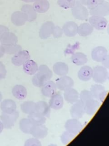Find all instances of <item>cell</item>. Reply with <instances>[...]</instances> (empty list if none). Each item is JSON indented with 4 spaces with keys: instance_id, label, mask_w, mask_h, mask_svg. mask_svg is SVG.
Listing matches in <instances>:
<instances>
[{
    "instance_id": "cell-28",
    "label": "cell",
    "mask_w": 109,
    "mask_h": 146,
    "mask_svg": "<svg viewBox=\"0 0 109 146\" xmlns=\"http://www.w3.org/2000/svg\"><path fill=\"white\" fill-rule=\"evenodd\" d=\"M32 6L36 13H44L49 9L50 4L48 0H37L33 2Z\"/></svg>"
},
{
    "instance_id": "cell-24",
    "label": "cell",
    "mask_w": 109,
    "mask_h": 146,
    "mask_svg": "<svg viewBox=\"0 0 109 146\" xmlns=\"http://www.w3.org/2000/svg\"><path fill=\"white\" fill-rule=\"evenodd\" d=\"M53 71L55 74L60 76L66 75L69 72V67L64 62H58L53 66Z\"/></svg>"
},
{
    "instance_id": "cell-43",
    "label": "cell",
    "mask_w": 109,
    "mask_h": 146,
    "mask_svg": "<svg viewBox=\"0 0 109 146\" xmlns=\"http://www.w3.org/2000/svg\"><path fill=\"white\" fill-rule=\"evenodd\" d=\"M10 31L9 29L5 26L3 25H0V39L1 36L6 32Z\"/></svg>"
},
{
    "instance_id": "cell-14",
    "label": "cell",
    "mask_w": 109,
    "mask_h": 146,
    "mask_svg": "<svg viewBox=\"0 0 109 146\" xmlns=\"http://www.w3.org/2000/svg\"><path fill=\"white\" fill-rule=\"evenodd\" d=\"M51 108L55 110H58L62 108L64 105V98L61 94L56 92L50 98L48 103Z\"/></svg>"
},
{
    "instance_id": "cell-23",
    "label": "cell",
    "mask_w": 109,
    "mask_h": 146,
    "mask_svg": "<svg viewBox=\"0 0 109 146\" xmlns=\"http://www.w3.org/2000/svg\"><path fill=\"white\" fill-rule=\"evenodd\" d=\"M64 98L68 103L73 104L79 100V93L72 87L64 91Z\"/></svg>"
},
{
    "instance_id": "cell-13",
    "label": "cell",
    "mask_w": 109,
    "mask_h": 146,
    "mask_svg": "<svg viewBox=\"0 0 109 146\" xmlns=\"http://www.w3.org/2000/svg\"><path fill=\"white\" fill-rule=\"evenodd\" d=\"M27 15L22 11H14L11 15V21L16 26H22L27 21Z\"/></svg>"
},
{
    "instance_id": "cell-26",
    "label": "cell",
    "mask_w": 109,
    "mask_h": 146,
    "mask_svg": "<svg viewBox=\"0 0 109 146\" xmlns=\"http://www.w3.org/2000/svg\"><path fill=\"white\" fill-rule=\"evenodd\" d=\"M0 42L2 45L16 44L18 42V37L14 33L8 31L1 36Z\"/></svg>"
},
{
    "instance_id": "cell-49",
    "label": "cell",
    "mask_w": 109,
    "mask_h": 146,
    "mask_svg": "<svg viewBox=\"0 0 109 146\" xmlns=\"http://www.w3.org/2000/svg\"><path fill=\"white\" fill-rule=\"evenodd\" d=\"M2 98H3V96H2V95L1 94V92H0V103L2 102Z\"/></svg>"
},
{
    "instance_id": "cell-27",
    "label": "cell",
    "mask_w": 109,
    "mask_h": 146,
    "mask_svg": "<svg viewBox=\"0 0 109 146\" xmlns=\"http://www.w3.org/2000/svg\"><path fill=\"white\" fill-rule=\"evenodd\" d=\"M12 94L15 98L19 100H23L26 98L27 91L23 85L16 84L12 89Z\"/></svg>"
},
{
    "instance_id": "cell-40",
    "label": "cell",
    "mask_w": 109,
    "mask_h": 146,
    "mask_svg": "<svg viewBox=\"0 0 109 146\" xmlns=\"http://www.w3.org/2000/svg\"><path fill=\"white\" fill-rule=\"evenodd\" d=\"M63 34V31L61 28H60L58 26H54L52 34L53 35V37L55 38H60Z\"/></svg>"
},
{
    "instance_id": "cell-11",
    "label": "cell",
    "mask_w": 109,
    "mask_h": 146,
    "mask_svg": "<svg viewBox=\"0 0 109 146\" xmlns=\"http://www.w3.org/2000/svg\"><path fill=\"white\" fill-rule=\"evenodd\" d=\"M65 128L66 131L76 135L82 129V125L78 119L72 118L68 119L66 121Z\"/></svg>"
},
{
    "instance_id": "cell-34",
    "label": "cell",
    "mask_w": 109,
    "mask_h": 146,
    "mask_svg": "<svg viewBox=\"0 0 109 146\" xmlns=\"http://www.w3.org/2000/svg\"><path fill=\"white\" fill-rule=\"evenodd\" d=\"M28 118L34 125L44 124L46 121V117L36 112L28 115Z\"/></svg>"
},
{
    "instance_id": "cell-39",
    "label": "cell",
    "mask_w": 109,
    "mask_h": 146,
    "mask_svg": "<svg viewBox=\"0 0 109 146\" xmlns=\"http://www.w3.org/2000/svg\"><path fill=\"white\" fill-rule=\"evenodd\" d=\"M24 146H42L40 140L36 138H30L24 143Z\"/></svg>"
},
{
    "instance_id": "cell-32",
    "label": "cell",
    "mask_w": 109,
    "mask_h": 146,
    "mask_svg": "<svg viewBox=\"0 0 109 146\" xmlns=\"http://www.w3.org/2000/svg\"><path fill=\"white\" fill-rule=\"evenodd\" d=\"M33 124L31 121L27 118H23L19 121V128L22 132L25 133H30Z\"/></svg>"
},
{
    "instance_id": "cell-47",
    "label": "cell",
    "mask_w": 109,
    "mask_h": 146,
    "mask_svg": "<svg viewBox=\"0 0 109 146\" xmlns=\"http://www.w3.org/2000/svg\"><path fill=\"white\" fill-rule=\"evenodd\" d=\"M82 5H87V0H78Z\"/></svg>"
},
{
    "instance_id": "cell-36",
    "label": "cell",
    "mask_w": 109,
    "mask_h": 146,
    "mask_svg": "<svg viewBox=\"0 0 109 146\" xmlns=\"http://www.w3.org/2000/svg\"><path fill=\"white\" fill-rule=\"evenodd\" d=\"M75 135L66 131L64 132L60 136V140L61 143L64 145H66L70 141H71L75 137Z\"/></svg>"
},
{
    "instance_id": "cell-35",
    "label": "cell",
    "mask_w": 109,
    "mask_h": 146,
    "mask_svg": "<svg viewBox=\"0 0 109 146\" xmlns=\"http://www.w3.org/2000/svg\"><path fill=\"white\" fill-rule=\"evenodd\" d=\"M1 45L3 48L5 54L6 53L10 55H14L18 52L19 51L22 50V47L17 43L8 45Z\"/></svg>"
},
{
    "instance_id": "cell-41",
    "label": "cell",
    "mask_w": 109,
    "mask_h": 146,
    "mask_svg": "<svg viewBox=\"0 0 109 146\" xmlns=\"http://www.w3.org/2000/svg\"><path fill=\"white\" fill-rule=\"evenodd\" d=\"M103 1H104V0H87V6L88 9L90 10Z\"/></svg>"
},
{
    "instance_id": "cell-45",
    "label": "cell",
    "mask_w": 109,
    "mask_h": 146,
    "mask_svg": "<svg viewBox=\"0 0 109 146\" xmlns=\"http://www.w3.org/2000/svg\"><path fill=\"white\" fill-rule=\"evenodd\" d=\"M5 54V51L2 45H0V58H1Z\"/></svg>"
},
{
    "instance_id": "cell-19",
    "label": "cell",
    "mask_w": 109,
    "mask_h": 146,
    "mask_svg": "<svg viewBox=\"0 0 109 146\" xmlns=\"http://www.w3.org/2000/svg\"><path fill=\"white\" fill-rule=\"evenodd\" d=\"M100 106L99 102L95 99H90L84 103L85 111L89 115H93Z\"/></svg>"
},
{
    "instance_id": "cell-17",
    "label": "cell",
    "mask_w": 109,
    "mask_h": 146,
    "mask_svg": "<svg viewBox=\"0 0 109 146\" xmlns=\"http://www.w3.org/2000/svg\"><path fill=\"white\" fill-rule=\"evenodd\" d=\"M77 24L73 21L66 22L62 26L63 33L68 37H73L76 35L78 31Z\"/></svg>"
},
{
    "instance_id": "cell-10",
    "label": "cell",
    "mask_w": 109,
    "mask_h": 146,
    "mask_svg": "<svg viewBox=\"0 0 109 146\" xmlns=\"http://www.w3.org/2000/svg\"><path fill=\"white\" fill-rule=\"evenodd\" d=\"M30 59V54L29 52L25 50H22L14 55L11 58V62L15 66H20Z\"/></svg>"
},
{
    "instance_id": "cell-4",
    "label": "cell",
    "mask_w": 109,
    "mask_h": 146,
    "mask_svg": "<svg viewBox=\"0 0 109 146\" xmlns=\"http://www.w3.org/2000/svg\"><path fill=\"white\" fill-rule=\"evenodd\" d=\"M18 117L19 112L16 111L11 113L2 112L1 115V121L2 123L4 128L9 129L14 125Z\"/></svg>"
},
{
    "instance_id": "cell-25",
    "label": "cell",
    "mask_w": 109,
    "mask_h": 146,
    "mask_svg": "<svg viewBox=\"0 0 109 146\" xmlns=\"http://www.w3.org/2000/svg\"><path fill=\"white\" fill-rule=\"evenodd\" d=\"M39 66L36 62L32 59H28L23 64V70L25 73L30 75H33L36 73Z\"/></svg>"
},
{
    "instance_id": "cell-8",
    "label": "cell",
    "mask_w": 109,
    "mask_h": 146,
    "mask_svg": "<svg viewBox=\"0 0 109 146\" xmlns=\"http://www.w3.org/2000/svg\"><path fill=\"white\" fill-rule=\"evenodd\" d=\"M85 113L84 103L80 100L73 103L70 110V115L74 119H78L81 118Z\"/></svg>"
},
{
    "instance_id": "cell-30",
    "label": "cell",
    "mask_w": 109,
    "mask_h": 146,
    "mask_svg": "<svg viewBox=\"0 0 109 146\" xmlns=\"http://www.w3.org/2000/svg\"><path fill=\"white\" fill-rule=\"evenodd\" d=\"M71 60L76 65L82 66L86 63L88 59L86 54L81 52H77L72 54Z\"/></svg>"
},
{
    "instance_id": "cell-50",
    "label": "cell",
    "mask_w": 109,
    "mask_h": 146,
    "mask_svg": "<svg viewBox=\"0 0 109 146\" xmlns=\"http://www.w3.org/2000/svg\"><path fill=\"white\" fill-rule=\"evenodd\" d=\"M48 146H57L56 144H51L49 145H48Z\"/></svg>"
},
{
    "instance_id": "cell-37",
    "label": "cell",
    "mask_w": 109,
    "mask_h": 146,
    "mask_svg": "<svg viewBox=\"0 0 109 146\" xmlns=\"http://www.w3.org/2000/svg\"><path fill=\"white\" fill-rule=\"evenodd\" d=\"M76 0H57L58 5L64 9H68L73 7Z\"/></svg>"
},
{
    "instance_id": "cell-20",
    "label": "cell",
    "mask_w": 109,
    "mask_h": 146,
    "mask_svg": "<svg viewBox=\"0 0 109 146\" xmlns=\"http://www.w3.org/2000/svg\"><path fill=\"white\" fill-rule=\"evenodd\" d=\"M1 110L2 112L11 113L16 111V103L12 99H6L1 102Z\"/></svg>"
},
{
    "instance_id": "cell-44",
    "label": "cell",
    "mask_w": 109,
    "mask_h": 146,
    "mask_svg": "<svg viewBox=\"0 0 109 146\" xmlns=\"http://www.w3.org/2000/svg\"><path fill=\"white\" fill-rule=\"evenodd\" d=\"M102 63V65L103 67H104L106 68H108L109 67V56L107 55L106 58L101 62Z\"/></svg>"
},
{
    "instance_id": "cell-2",
    "label": "cell",
    "mask_w": 109,
    "mask_h": 146,
    "mask_svg": "<svg viewBox=\"0 0 109 146\" xmlns=\"http://www.w3.org/2000/svg\"><path fill=\"white\" fill-rule=\"evenodd\" d=\"M73 16L77 19L80 21H85L88 18L89 11L78 0L76 1L75 4L71 8Z\"/></svg>"
},
{
    "instance_id": "cell-12",
    "label": "cell",
    "mask_w": 109,
    "mask_h": 146,
    "mask_svg": "<svg viewBox=\"0 0 109 146\" xmlns=\"http://www.w3.org/2000/svg\"><path fill=\"white\" fill-rule=\"evenodd\" d=\"M30 134L37 139H43L48 135V128L44 124L33 125Z\"/></svg>"
},
{
    "instance_id": "cell-6",
    "label": "cell",
    "mask_w": 109,
    "mask_h": 146,
    "mask_svg": "<svg viewBox=\"0 0 109 146\" xmlns=\"http://www.w3.org/2000/svg\"><path fill=\"white\" fill-rule=\"evenodd\" d=\"M90 91L92 94L93 98L98 99L101 102L104 101L107 94L104 87L100 84H96L91 86Z\"/></svg>"
},
{
    "instance_id": "cell-3",
    "label": "cell",
    "mask_w": 109,
    "mask_h": 146,
    "mask_svg": "<svg viewBox=\"0 0 109 146\" xmlns=\"http://www.w3.org/2000/svg\"><path fill=\"white\" fill-rule=\"evenodd\" d=\"M108 76L107 70L103 66H97L93 68L92 79L95 83L102 84L107 80Z\"/></svg>"
},
{
    "instance_id": "cell-7",
    "label": "cell",
    "mask_w": 109,
    "mask_h": 146,
    "mask_svg": "<svg viewBox=\"0 0 109 146\" xmlns=\"http://www.w3.org/2000/svg\"><path fill=\"white\" fill-rule=\"evenodd\" d=\"M89 23L96 30H102L106 27L108 21L104 17L91 15L89 18Z\"/></svg>"
},
{
    "instance_id": "cell-42",
    "label": "cell",
    "mask_w": 109,
    "mask_h": 146,
    "mask_svg": "<svg viewBox=\"0 0 109 146\" xmlns=\"http://www.w3.org/2000/svg\"><path fill=\"white\" fill-rule=\"evenodd\" d=\"M7 70L4 64L0 61V79H3L6 78Z\"/></svg>"
},
{
    "instance_id": "cell-16",
    "label": "cell",
    "mask_w": 109,
    "mask_h": 146,
    "mask_svg": "<svg viewBox=\"0 0 109 146\" xmlns=\"http://www.w3.org/2000/svg\"><path fill=\"white\" fill-rule=\"evenodd\" d=\"M108 55L107 50L103 46H97L91 51V58L93 60L101 62Z\"/></svg>"
},
{
    "instance_id": "cell-5",
    "label": "cell",
    "mask_w": 109,
    "mask_h": 146,
    "mask_svg": "<svg viewBox=\"0 0 109 146\" xmlns=\"http://www.w3.org/2000/svg\"><path fill=\"white\" fill-rule=\"evenodd\" d=\"M91 15L106 17L109 14V3L103 1L90 10L89 12Z\"/></svg>"
},
{
    "instance_id": "cell-9",
    "label": "cell",
    "mask_w": 109,
    "mask_h": 146,
    "mask_svg": "<svg viewBox=\"0 0 109 146\" xmlns=\"http://www.w3.org/2000/svg\"><path fill=\"white\" fill-rule=\"evenodd\" d=\"M55 84L57 89L64 91L73 87L74 81L71 77L65 75L57 79Z\"/></svg>"
},
{
    "instance_id": "cell-29",
    "label": "cell",
    "mask_w": 109,
    "mask_h": 146,
    "mask_svg": "<svg viewBox=\"0 0 109 146\" xmlns=\"http://www.w3.org/2000/svg\"><path fill=\"white\" fill-rule=\"evenodd\" d=\"M20 11L24 13L28 18V22H32L37 18V13L33 9V6L31 5L26 4L22 6Z\"/></svg>"
},
{
    "instance_id": "cell-15",
    "label": "cell",
    "mask_w": 109,
    "mask_h": 146,
    "mask_svg": "<svg viewBox=\"0 0 109 146\" xmlns=\"http://www.w3.org/2000/svg\"><path fill=\"white\" fill-rule=\"evenodd\" d=\"M54 25L52 21H47L42 24L39 30V35L41 39H45L52 34Z\"/></svg>"
},
{
    "instance_id": "cell-46",
    "label": "cell",
    "mask_w": 109,
    "mask_h": 146,
    "mask_svg": "<svg viewBox=\"0 0 109 146\" xmlns=\"http://www.w3.org/2000/svg\"><path fill=\"white\" fill-rule=\"evenodd\" d=\"M3 128H4L3 125L2 123V121L0 120V133H2V132L3 129Z\"/></svg>"
},
{
    "instance_id": "cell-31",
    "label": "cell",
    "mask_w": 109,
    "mask_h": 146,
    "mask_svg": "<svg viewBox=\"0 0 109 146\" xmlns=\"http://www.w3.org/2000/svg\"><path fill=\"white\" fill-rule=\"evenodd\" d=\"M94 28L89 23H83L78 27L77 33L81 36H87L93 32Z\"/></svg>"
},
{
    "instance_id": "cell-18",
    "label": "cell",
    "mask_w": 109,
    "mask_h": 146,
    "mask_svg": "<svg viewBox=\"0 0 109 146\" xmlns=\"http://www.w3.org/2000/svg\"><path fill=\"white\" fill-rule=\"evenodd\" d=\"M41 88V94L48 98H51L57 92L56 85L54 82L51 80L47 82Z\"/></svg>"
},
{
    "instance_id": "cell-48",
    "label": "cell",
    "mask_w": 109,
    "mask_h": 146,
    "mask_svg": "<svg viewBox=\"0 0 109 146\" xmlns=\"http://www.w3.org/2000/svg\"><path fill=\"white\" fill-rule=\"evenodd\" d=\"M22 1L26 3H31V2H34L37 0H22Z\"/></svg>"
},
{
    "instance_id": "cell-1",
    "label": "cell",
    "mask_w": 109,
    "mask_h": 146,
    "mask_svg": "<svg viewBox=\"0 0 109 146\" xmlns=\"http://www.w3.org/2000/svg\"><path fill=\"white\" fill-rule=\"evenodd\" d=\"M53 73L50 68L45 64L39 66L38 70L34 74L32 83L35 87L41 88L47 82L50 80L52 78Z\"/></svg>"
},
{
    "instance_id": "cell-38",
    "label": "cell",
    "mask_w": 109,
    "mask_h": 146,
    "mask_svg": "<svg viewBox=\"0 0 109 146\" xmlns=\"http://www.w3.org/2000/svg\"><path fill=\"white\" fill-rule=\"evenodd\" d=\"M93 98V95L90 91L83 90L79 94V100L82 101L83 103L87 100Z\"/></svg>"
},
{
    "instance_id": "cell-21",
    "label": "cell",
    "mask_w": 109,
    "mask_h": 146,
    "mask_svg": "<svg viewBox=\"0 0 109 146\" xmlns=\"http://www.w3.org/2000/svg\"><path fill=\"white\" fill-rule=\"evenodd\" d=\"M77 76L79 80L87 82L92 78L93 68L89 66H83L79 70Z\"/></svg>"
},
{
    "instance_id": "cell-33",
    "label": "cell",
    "mask_w": 109,
    "mask_h": 146,
    "mask_svg": "<svg viewBox=\"0 0 109 146\" xmlns=\"http://www.w3.org/2000/svg\"><path fill=\"white\" fill-rule=\"evenodd\" d=\"M36 103L32 101H25L20 106L21 111L26 113L30 115L35 112Z\"/></svg>"
},
{
    "instance_id": "cell-22",
    "label": "cell",
    "mask_w": 109,
    "mask_h": 146,
    "mask_svg": "<svg viewBox=\"0 0 109 146\" xmlns=\"http://www.w3.org/2000/svg\"><path fill=\"white\" fill-rule=\"evenodd\" d=\"M35 112L46 117H49L51 108L48 103L45 101H39L36 103Z\"/></svg>"
}]
</instances>
